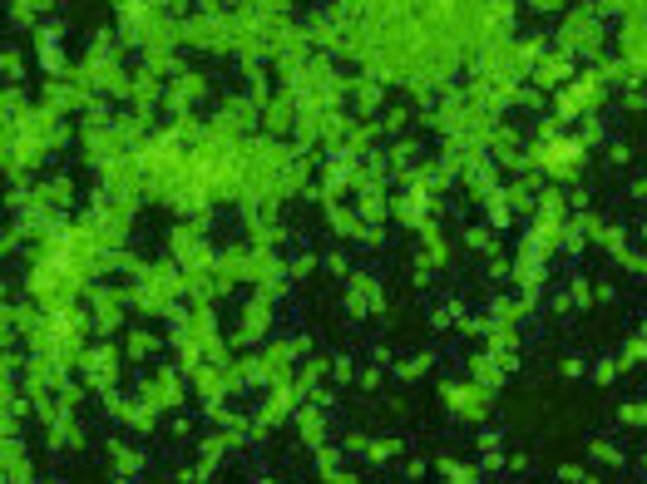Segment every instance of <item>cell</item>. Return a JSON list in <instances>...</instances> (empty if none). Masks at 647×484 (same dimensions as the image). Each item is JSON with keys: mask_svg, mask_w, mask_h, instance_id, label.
Masks as SVG:
<instances>
[{"mask_svg": "<svg viewBox=\"0 0 647 484\" xmlns=\"http://www.w3.org/2000/svg\"><path fill=\"white\" fill-rule=\"evenodd\" d=\"M593 460H608V465H618L623 455H618V450H613V445H603V440H593Z\"/></svg>", "mask_w": 647, "mask_h": 484, "instance_id": "7a4b0ae2", "label": "cell"}, {"mask_svg": "<svg viewBox=\"0 0 647 484\" xmlns=\"http://www.w3.org/2000/svg\"><path fill=\"white\" fill-rule=\"evenodd\" d=\"M578 163H583V143H573V139L548 143V148H544V168H548V173H559V178H573V173H578Z\"/></svg>", "mask_w": 647, "mask_h": 484, "instance_id": "6da1fadb", "label": "cell"}, {"mask_svg": "<svg viewBox=\"0 0 647 484\" xmlns=\"http://www.w3.org/2000/svg\"><path fill=\"white\" fill-rule=\"evenodd\" d=\"M613 376H618V366H613V361H598V366H593V381H613Z\"/></svg>", "mask_w": 647, "mask_h": 484, "instance_id": "3957f363", "label": "cell"}]
</instances>
